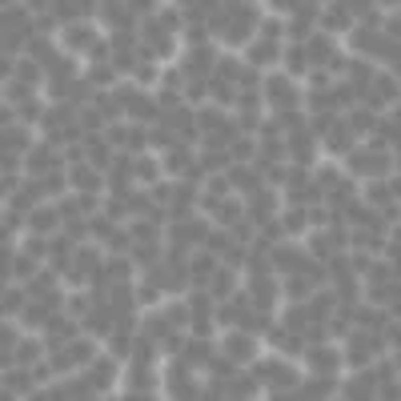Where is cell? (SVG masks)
Instances as JSON below:
<instances>
[{"mask_svg":"<svg viewBox=\"0 0 401 401\" xmlns=\"http://www.w3.org/2000/svg\"><path fill=\"white\" fill-rule=\"evenodd\" d=\"M20 301H24V293H16V289L4 293V309H20Z\"/></svg>","mask_w":401,"mask_h":401,"instance_id":"14","label":"cell"},{"mask_svg":"<svg viewBox=\"0 0 401 401\" xmlns=\"http://www.w3.org/2000/svg\"><path fill=\"white\" fill-rule=\"evenodd\" d=\"M305 64V52L301 48H289V68H301Z\"/></svg>","mask_w":401,"mask_h":401,"instance_id":"16","label":"cell"},{"mask_svg":"<svg viewBox=\"0 0 401 401\" xmlns=\"http://www.w3.org/2000/svg\"><path fill=\"white\" fill-rule=\"evenodd\" d=\"M305 289H309V285H305V277H293V281H289V297H293V301H301V297H305Z\"/></svg>","mask_w":401,"mask_h":401,"instance_id":"9","label":"cell"},{"mask_svg":"<svg viewBox=\"0 0 401 401\" xmlns=\"http://www.w3.org/2000/svg\"><path fill=\"white\" fill-rule=\"evenodd\" d=\"M189 361H197V357H209V345H189V353H185Z\"/></svg>","mask_w":401,"mask_h":401,"instance_id":"18","label":"cell"},{"mask_svg":"<svg viewBox=\"0 0 401 401\" xmlns=\"http://www.w3.org/2000/svg\"><path fill=\"white\" fill-rule=\"evenodd\" d=\"M253 60H261V64H265V60H277V44H269V40L257 44V48H253Z\"/></svg>","mask_w":401,"mask_h":401,"instance_id":"4","label":"cell"},{"mask_svg":"<svg viewBox=\"0 0 401 401\" xmlns=\"http://www.w3.org/2000/svg\"><path fill=\"white\" fill-rule=\"evenodd\" d=\"M32 56H40V60H52V48H48L44 40H36V44H32Z\"/></svg>","mask_w":401,"mask_h":401,"instance_id":"12","label":"cell"},{"mask_svg":"<svg viewBox=\"0 0 401 401\" xmlns=\"http://www.w3.org/2000/svg\"><path fill=\"white\" fill-rule=\"evenodd\" d=\"M365 124H373V116H369V112H357V116H353V128H365Z\"/></svg>","mask_w":401,"mask_h":401,"instance_id":"20","label":"cell"},{"mask_svg":"<svg viewBox=\"0 0 401 401\" xmlns=\"http://www.w3.org/2000/svg\"><path fill=\"white\" fill-rule=\"evenodd\" d=\"M309 361H313V369H317V373H333L341 357H337L333 349H313V353H309Z\"/></svg>","mask_w":401,"mask_h":401,"instance_id":"1","label":"cell"},{"mask_svg":"<svg viewBox=\"0 0 401 401\" xmlns=\"http://www.w3.org/2000/svg\"><path fill=\"white\" fill-rule=\"evenodd\" d=\"M253 201H257V205H253V217H269V213H273V197H269V193H257Z\"/></svg>","mask_w":401,"mask_h":401,"instance_id":"3","label":"cell"},{"mask_svg":"<svg viewBox=\"0 0 401 401\" xmlns=\"http://www.w3.org/2000/svg\"><path fill=\"white\" fill-rule=\"evenodd\" d=\"M112 277H128V261H112Z\"/></svg>","mask_w":401,"mask_h":401,"instance_id":"19","label":"cell"},{"mask_svg":"<svg viewBox=\"0 0 401 401\" xmlns=\"http://www.w3.org/2000/svg\"><path fill=\"white\" fill-rule=\"evenodd\" d=\"M12 269H16L20 277H28V273H32V261H28V257H16V265H12Z\"/></svg>","mask_w":401,"mask_h":401,"instance_id":"15","label":"cell"},{"mask_svg":"<svg viewBox=\"0 0 401 401\" xmlns=\"http://www.w3.org/2000/svg\"><path fill=\"white\" fill-rule=\"evenodd\" d=\"M137 177H141V181H157V165H153V161H141V165H137Z\"/></svg>","mask_w":401,"mask_h":401,"instance_id":"8","label":"cell"},{"mask_svg":"<svg viewBox=\"0 0 401 401\" xmlns=\"http://www.w3.org/2000/svg\"><path fill=\"white\" fill-rule=\"evenodd\" d=\"M225 349H229V357H253V341L249 337H229Z\"/></svg>","mask_w":401,"mask_h":401,"instance_id":"2","label":"cell"},{"mask_svg":"<svg viewBox=\"0 0 401 401\" xmlns=\"http://www.w3.org/2000/svg\"><path fill=\"white\" fill-rule=\"evenodd\" d=\"M108 381H112V365H108V361H100V365L92 369V385H108Z\"/></svg>","mask_w":401,"mask_h":401,"instance_id":"6","label":"cell"},{"mask_svg":"<svg viewBox=\"0 0 401 401\" xmlns=\"http://www.w3.org/2000/svg\"><path fill=\"white\" fill-rule=\"evenodd\" d=\"M229 285H233V277H229V273H221V277H217V293H225Z\"/></svg>","mask_w":401,"mask_h":401,"instance_id":"22","label":"cell"},{"mask_svg":"<svg viewBox=\"0 0 401 401\" xmlns=\"http://www.w3.org/2000/svg\"><path fill=\"white\" fill-rule=\"evenodd\" d=\"M16 72H20V80H36V76H40V72H36V64H28V60H24Z\"/></svg>","mask_w":401,"mask_h":401,"instance_id":"13","label":"cell"},{"mask_svg":"<svg viewBox=\"0 0 401 401\" xmlns=\"http://www.w3.org/2000/svg\"><path fill=\"white\" fill-rule=\"evenodd\" d=\"M72 181H76L80 189H96V181H100V177H96V173H84V169H72Z\"/></svg>","mask_w":401,"mask_h":401,"instance_id":"5","label":"cell"},{"mask_svg":"<svg viewBox=\"0 0 401 401\" xmlns=\"http://www.w3.org/2000/svg\"><path fill=\"white\" fill-rule=\"evenodd\" d=\"M4 137H8V145H12V149H24V145H28V132H20V128L4 132Z\"/></svg>","mask_w":401,"mask_h":401,"instance_id":"10","label":"cell"},{"mask_svg":"<svg viewBox=\"0 0 401 401\" xmlns=\"http://www.w3.org/2000/svg\"><path fill=\"white\" fill-rule=\"evenodd\" d=\"M329 149H349V128H333V137H329Z\"/></svg>","mask_w":401,"mask_h":401,"instance_id":"7","label":"cell"},{"mask_svg":"<svg viewBox=\"0 0 401 401\" xmlns=\"http://www.w3.org/2000/svg\"><path fill=\"white\" fill-rule=\"evenodd\" d=\"M92 80H96V84H108V80H112V72H108V68H100V64H96V68H92Z\"/></svg>","mask_w":401,"mask_h":401,"instance_id":"17","label":"cell"},{"mask_svg":"<svg viewBox=\"0 0 401 401\" xmlns=\"http://www.w3.org/2000/svg\"><path fill=\"white\" fill-rule=\"evenodd\" d=\"M32 225H36V229H48V225H56V213H36Z\"/></svg>","mask_w":401,"mask_h":401,"instance_id":"11","label":"cell"},{"mask_svg":"<svg viewBox=\"0 0 401 401\" xmlns=\"http://www.w3.org/2000/svg\"><path fill=\"white\" fill-rule=\"evenodd\" d=\"M285 225H289V229H301V225H305V213H289V221H285Z\"/></svg>","mask_w":401,"mask_h":401,"instance_id":"21","label":"cell"}]
</instances>
